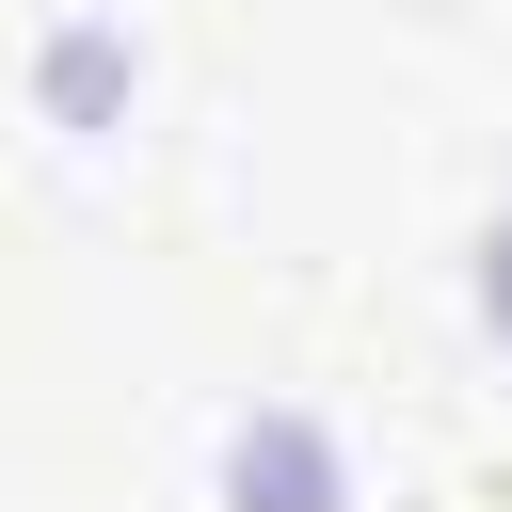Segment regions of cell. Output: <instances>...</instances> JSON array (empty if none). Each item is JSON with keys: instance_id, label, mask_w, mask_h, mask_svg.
<instances>
[{"instance_id": "1", "label": "cell", "mask_w": 512, "mask_h": 512, "mask_svg": "<svg viewBox=\"0 0 512 512\" xmlns=\"http://www.w3.org/2000/svg\"><path fill=\"white\" fill-rule=\"evenodd\" d=\"M480 304H496V336H512V224H496V272H480Z\"/></svg>"}]
</instances>
